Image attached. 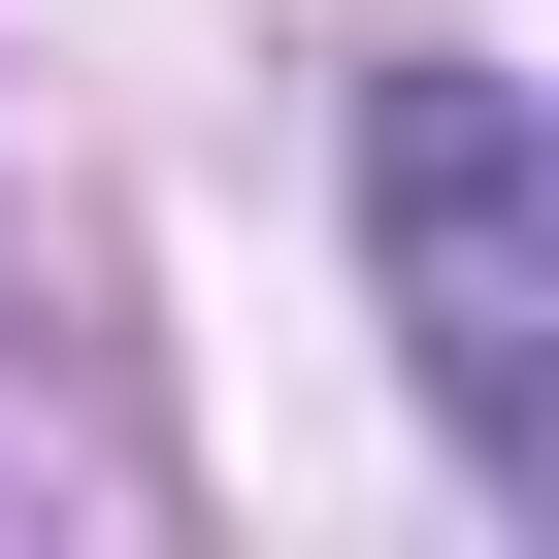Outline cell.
<instances>
[{"label":"cell","mask_w":559,"mask_h":559,"mask_svg":"<svg viewBox=\"0 0 559 559\" xmlns=\"http://www.w3.org/2000/svg\"><path fill=\"white\" fill-rule=\"evenodd\" d=\"M362 263H395L428 428L526 493V461H559V165H526L493 67H362Z\"/></svg>","instance_id":"obj_1"}]
</instances>
